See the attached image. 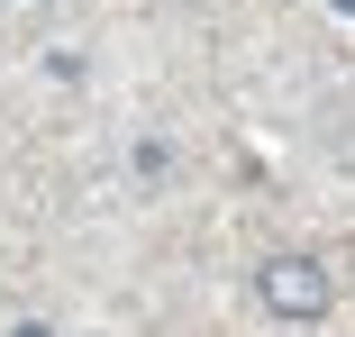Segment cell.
<instances>
[{
    "mask_svg": "<svg viewBox=\"0 0 355 337\" xmlns=\"http://www.w3.org/2000/svg\"><path fill=\"white\" fill-rule=\"evenodd\" d=\"M255 292H264L273 319H328V301H337L328 264H310V255H273L264 274H255Z\"/></svg>",
    "mask_w": 355,
    "mask_h": 337,
    "instance_id": "obj_1",
    "label": "cell"
},
{
    "mask_svg": "<svg viewBox=\"0 0 355 337\" xmlns=\"http://www.w3.org/2000/svg\"><path fill=\"white\" fill-rule=\"evenodd\" d=\"M10 337H55V328H37V319H28V328H10Z\"/></svg>",
    "mask_w": 355,
    "mask_h": 337,
    "instance_id": "obj_2",
    "label": "cell"
},
{
    "mask_svg": "<svg viewBox=\"0 0 355 337\" xmlns=\"http://www.w3.org/2000/svg\"><path fill=\"white\" fill-rule=\"evenodd\" d=\"M337 10H346V19H355V0H337Z\"/></svg>",
    "mask_w": 355,
    "mask_h": 337,
    "instance_id": "obj_3",
    "label": "cell"
}]
</instances>
